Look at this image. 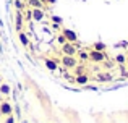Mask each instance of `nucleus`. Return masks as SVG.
<instances>
[{
  "label": "nucleus",
  "instance_id": "5701e85b",
  "mask_svg": "<svg viewBox=\"0 0 128 123\" xmlns=\"http://www.w3.org/2000/svg\"><path fill=\"white\" fill-rule=\"evenodd\" d=\"M5 123H15V117H13V114L8 115V117L5 118Z\"/></svg>",
  "mask_w": 128,
  "mask_h": 123
},
{
  "label": "nucleus",
  "instance_id": "4be33fe9",
  "mask_svg": "<svg viewBox=\"0 0 128 123\" xmlns=\"http://www.w3.org/2000/svg\"><path fill=\"white\" fill-rule=\"evenodd\" d=\"M52 23H55V24H62L63 19L60 18V16H57V15H52Z\"/></svg>",
  "mask_w": 128,
  "mask_h": 123
},
{
  "label": "nucleus",
  "instance_id": "9b49d317",
  "mask_svg": "<svg viewBox=\"0 0 128 123\" xmlns=\"http://www.w3.org/2000/svg\"><path fill=\"white\" fill-rule=\"evenodd\" d=\"M76 58H78V62H81V63H84V62H89V52H86V50H81V49H80V50L76 52Z\"/></svg>",
  "mask_w": 128,
  "mask_h": 123
},
{
  "label": "nucleus",
  "instance_id": "a211bd4d",
  "mask_svg": "<svg viewBox=\"0 0 128 123\" xmlns=\"http://www.w3.org/2000/svg\"><path fill=\"white\" fill-rule=\"evenodd\" d=\"M10 92H12V88H10L8 84H5V83H2V84H0V94L8 96Z\"/></svg>",
  "mask_w": 128,
  "mask_h": 123
},
{
  "label": "nucleus",
  "instance_id": "f257e3e1",
  "mask_svg": "<svg viewBox=\"0 0 128 123\" xmlns=\"http://www.w3.org/2000/svg\"><path fill=\"white\" fill-rule=\"evenodd\" d=\"M60 63H62V66L65 70H73L76 65H78V58H76V55L73 57V55H62L60 57Z\"/></svg>",
  "mask_w": 128,
  "mask_h": 123
},
{
  "label": "nucleus",
  "instance_id": "f8f14e48",
  "mask_svg": "<svg viewBox=\"0 0 128 123\" xmlns=\"http://www.w3.org/2000/svg\"><path fill=\"white\" fill-rule=\"evenodd\" d=\"M18 41L21 42V45H24V47H28V45H29V37H28V34L23 32V31L18 32Z\"/></svg>",
  "mask_w": 128,
  "mask_h": 123
},
{
  "label": "nucleus",
  "instance_id": "4468645a",
  "mask_svg": "<svg viewBox=\"0 0 128 123\" xmlns=\"http://www.w3.org/2000/svg\"><path fill=\"white\" fill-rule=\"evenodd\" d=\"M26 5L31 8H44V3L41 0H26Z\"/></svg>",
  "mask_w": 128,
  "mask_h": 123
},
{
  "label": "nucleus",
  "instance_id": "1a4fd4ad",
  "mask_svg": "<svg viewBox=\"0 0 128 123\" xmlns=\"http://www.w3.org/2000/svg\"><path fill=\"white\" fill-rule=\"evenodd\" d=\"M23 23H24L23 13L16 10V13H15V29H16L18 32H20V31H23Z\"/></svg>",
  "mask_w": 128,
  "mask_h": 123
},
{
  "label": "nucleus",
  "instance_id": "423d86ee",
  "mask_svg": "<svg viewBox=\"0 0 128 123\" xmlns=\"http://www.w3.org/2000/svg\"><path fill=\"white\" fill-rule=\"evenodd\" d=\"M112 79H114V75L109 71V70L99 71L96 75V81H99V83H109V81H112Z\"/></svg>",
  "mask_w": 128,
  "mask_h": 123
},
{
  "label": "nucleus",
  "instance_id": "f03ea898",
  "mask_svg": "<svg viewBox=\"0 0 128 123\" xmlns=\"http://www.w3.org/2000/svg\"><path fill=\"white\" fill-rule=\"evenodd\" d=\"M106 58H109L106 52H99V50H94V49H91V50H89V62L97 63V65H99V63H102Z\"/></svg>",
  "mask_w": 128,
  "mask_h": 123
},
{
  "label": "nucleus",
  "instance_id": "7ed1b4c3",
  "mask_svg": "<svg viewBox=\"0 0 128 123\" xmlns=\"http://www.w3.org/2000/svg\"><path fill=\"white\" fill-rule=\"evenodd\" d=\"M60 52H62V55H73V57H75L78 49H76L75 44H72V42H65L63 45H60Z\"/></svg>",
  "mask_w": 128,
  "mask_h": 123
},
{
  "label": "nucleus",
  "instance_id": "c85d7f7f",
  "mask_svg": "<svg viewBox=\"0 0 128 123\" xmlns=\"http://www.w3.org/2000/svg\"><path fill=\"white\" fill-rule=\"evenodd\" d=\"M0 118H2V115H0Z\"/></svg>",
  "mask_w": 128,
  "mask_h": 123
},
{
  "label": "nucleus",
  "instance_id": "a878e982",
  "mask_svg": "<svg viewBox=\"0 0 128 123\" xmlns=\"http://www.w3.org/2000/svg\"><path fill=\"white\" fill-rule=\"evenodd\" d=\"M122 76L123 78H128V71H122Z\"/></svg>",
  "mask_w": 128,
  "mask_h": 123
},
{
  "label": "nucleus",
  "instance_id": "bb28decb",
  "mask_svg": "<svg viewBox=\"0 0 128 123\" xmlns=\"http://www.w3.org/2000/svg\"><path fill=\"white\" fill-rule=\"evenodd\" d=\"M126 66H128V55H126Z\"/></svg>",
  "mask_w": 128,
  "mask_h": 123
},
{
  "label": "nucleus",
  "instance_id": "aec40b11",
  "mask_svg": "<svg viewBox=\"0 0 128 123\" xmlns=\"http://www.w3.org/2000/svg\"><path fill=\"white\" fill-rule=\"evenodd\" d=\"M23 18H24V21H32V11H31V8H26V10H23Z\"/></svg>",
  "mask_w": 128,
  "mask_h": 123
},
{
  "label": "nucleus",
  "instance_id": "b1692460",
  "mask_svg": "<svg viewBox=\"0 0 128 123\" xmlns=\"http://www.w3.org/2000/svg\"><path fill=\"white\" fill-rule=\"evenodd\" d=\"M41 2L44 3V5H46V3H47V5H54V3H55L57 0H41Z\"/></svg>",
  "mask_w": 128,
  "mask_h": 123
},
{
  "label": "nucleus",
  "instance_id": "0eeeda50",
  "mask_svg": "<svg viewBox=\"0 0 128 123\" xmlns=\"http://www.w3.org/2000/svg\"><path fill=\"white\" fill-rule=\"evenodd\" d=\"M32 11V21H38L41 23L46 19V11H44V8H31Z\"/></svg>",
  "mask_w": 128,
  "mask_h": 123
},
{
  "label": "nucleus",
  "instance_id": "20e7f679",
  "mask_svg": "<svg viewBox=\"0 0 128 123\" xmlns=\"http://www.w3.org/2000/svg\"><path fill=\"white\" fill-rule=\"evenodd\" d=\"M13 114V105L8 101H2L0 102V115L2 117H8Z\"/></svg>",
  "mask_w": 128,
  "mask_h": 123
},
{
  "label": "nucleus",
  "instance_id": "6e6552de",
  "mask_svg": "<svg viewBox=\"0 0 128 123\" xmlns=\"http://www.w3.org/2000/svg\"><path fill=\"white\" fill-rule=\"evenodd\" d=\"M44 65H46V68L49 71H57V68H58V62L50 57H44Z\"/></svg>",
  "mask_w": 128,
  "mask_h": 123
},
{
  "label": "nucleus",
  "instance_id": "f3484780",
  "mask_svg": "<svg viewBox=\"0 0 128 123\" xmlns=\"http://www.w3.org/2000/svg\"><path fill=\"white\" fill-rule=\"evenodd\" d=\"M92 49L94 50H99V52H106V49H107V45L104 44V42H100V41H97V42H94L92 44Z\"/></svg>",
  "mask_w": 128,
  "mask_h": 123
},
{
  "label": "nucleus",
  "instance_id": "6ab92c4d",
  "mask_svg": "<svg viewBox=\"0 0 128 123\" xmlns=\"http://www.w3.org/2000/svg\"><path fill=\"white\" fill-rule=\"evenodd\" d=\"M102 65H104V68H106V70H112L114 66L117 65V63L114 62V58H112V60H109V58H106V60L102 62Z\"/></svg>",
  "mask_w": 128,
  "mask_h": 123
},
{
  "label": "nucleus",
  "instance_id": "39448f33",
  "mask_svg": "<svg viewBox=\"0 0 128 123\" xmlns=\"http://www.w3.org/2000/svg\"><path fill=\"white\" fill-rule=\"evenodd\" d=\"M62 34L65 36L66 42H72V44H75V42H78V34H76L73 29H68V28H63L62 29Z\"/></svg>",
  "mask_w": 128,
  "mask_h": 123
},
{
  "label": "nucleus",
  "instance_id": "dca6fc26",
  "mask_svg": "<svg viewBox=\"0 0 128 123\" xmlns=\"http://www.w3.org/2000/svg\"><path fill=\"white\" fill-rule=\"evenodd\" d=\"M13 5H15V8L18 10V11H23V10H26V2L24 0H15V2H13Z\"/></svg>",
  "mask_w": 128,
  "mask_h": 123
},
{
  "label": "nucleus",
  "instance_id": "cd10ccee",
  "mask_svg": "<svg viewBox=\"0 0 128 123\" xmlns=\"http://www.w3.org/2000/svg\"><path fill=\"white\" fill-rule=\"evenodd\" d=\"M2 83H3V81H2V76H0V84H2Z\"/></svg>",
  "mask_w": 128,
  "mask_h": 123
},
{
  "label": "nucleus",
  "instance_id": "9d476101",
  "mask_svg": "<svg viewBox=\"0 0 128 123\" xmlns=\"http://www.w3.org/2000/svg\"><path fill=\"white\" fill-rule=\"evenodd\" d=\"M89 75L88 73H84V75H80V76H75V84L78 86H86L88 83H89Z\"/></svg>",
  "mask_w": 128,
  "mask_h": 123
},
{
  "label": "nucleus",
  "instance_id": "2eb2a0df",
  "mask_svg": "<svg viewBox=\"0 0 128 123\" xmlns=\"http://www.w3.org/2000/svg\"><path fill=\"white\" fill-rule=\"evenodd\" d=\"M114 62H115L117 65L123 66V65L126 63V55H125V54H118V55H115V58H114Z\"/></svg>",
  "mask_w": 128,
  "mask_h": 123
},
{
  "label": "nucleus",
  "instance_id": "412c9836",
  "mask_svg": "<svg viewBox=\"0 0 128 123\" xmlns=\"http://www.w3.org/2000/svg\"><path fill=\"white\" fill-rule=\"evenodd\" d=\"M57 42H58V44H60V45H63V44H65V42H66V39H65V36H63V34H62V32H60V34H58V36H57Z\"/></svg>",
  "mask_w": 128,
  "mask_h": 123
},
{
  "label": "nucleus",
  "instance_id": "ddd939ff",
  "mask_svg": "<svg viewBox=\"0 0 128 123\" xmlns=\"http://www.w3.org/2000/svg\"><path fill=\"white\" fill-rule=\"evenodd\" d=\"M73 73H75V76H80V75H84V73H88V68L83 63H78V65L73 68Z\"/></svg>",
  "mask_w": 128,
  "mask_h": 123
},
{
  "label": "nucleus",
  "instance_id": "393cba45",
  "mask_svg": "<svg viewBox=\"0 0 128 123\" xmlns=\"http://www.w3.org/2000/svg\"><path fill=\"white\" fill-rule=\"evenodd\" d=\"M52 28H54V29H60V24H55V23H52Z\"/></svg>",
  "mask_w": 128,
  "mask_h": 123
}]
</instances>
